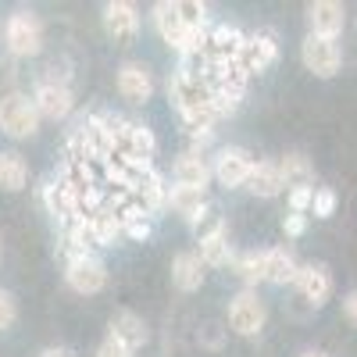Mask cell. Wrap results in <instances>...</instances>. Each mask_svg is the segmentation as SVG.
I'll use <instances>...</instances> for the list:
<instances>
[{"label": "cell", "instance_id": "obj_1", "mask_svg": "<svg viewBox=\"0 0 357 357\" xmlns=\"http://www.w3.org/2000/svg\"><path fill=\"white\" fill-rule=\"evenodd\" d=\"M168 100L183 114L186 129H215L218 118L211 111V89H207L200 75H190V72L168 75Z\"/></svg>", "mask_w": 357, "mask_h": 357}, {"label": "cell", "instance_id": "obj_2", "mask_svg": "<svg viewBox=\"0 0 357 357\" xmlns=\"http://www.w3.org/2000/svg\"><path fill=\"white\" fill-rule=\"evenodd\" d=\"M40 111L33 104V97L29 93H4L0 97V132L11 136V139H29L40 132Z\"/></svg>", "mask_w": 357, "mask_h": 357}, {"label": "cell", "instance_id": "obj_3", "mask_svg": "<svg viewBox=\"0 0 357 357\" xmlns=\"http://www.w3.org/2000/svg\"><path fill=\"white\" fill-rule=\"evenodd\" d=\"M225 318H229V329H232L236 336L250 340V336H261V333H264L268 307H264V301L257 296V289H240L236 296H229Z\"/></svg>", "mask_w": 357, "mask_h": 357}, {"label": "cell", "instance_id": "obj_4", "mask_svg": "<svg viewBox=\"0 0 357 357\" xmlns=\"http://www.w3.org/2000/svg\"><path fill=\"white\" fill-rule=\"evenodd\" d=\"M301 61L314 79H333L343 68V47L333 36H314L307 33L301 43Z\"/></svg>", "mask_w": 357, "mask_h": 357}, {"label": "cell", "instance_id": "obj_5", "mask_svg": "<svg viewBox=\"0 0 357 357\" xmlns=\"http://www.w3.org/2000/svg\"><path fill=\"white\" fill-rule=\"evenodd\" d=\"M4 43L15 57H36L43 50V22L33 11H15L4 25Z\"/></svg>", "mask_w": 357, "mask_h": 357}, {"label": "cell", "instance_id": "obj_6", "mask_svg": "<svg viewBox=\"0 0 357 357\" xmlns=\"http://www.w3.org/2000/svg\"><path fill=\"white\" fill-rule=\"evenodd\" d=\"M254 154L247 151V146H218V154L211 158V175L215 183L225 186V190H240L247 186V178L254 172Z\"/></svg>", "mask_w": 357, "mask_h": 357}, {"label": "cell", "instance_id": "obj_7", "mask_svg": "<svg viewBox=\"0 0 357 357\" xmlns=\"http://www.w3.org/2000/svg\"><path fill=\"white\" fill-rule=\"evenodd\" d=\"M65 282L82 293V296H97L107 286V264L97 254H82V257H68L65 264Z\"/></svg>", "mask_w": 357, "mask_h": 357}, {"label": "cell", "instance_id": "obj_8", "mask_svg": "<svg viewBox=\"0 0 357 357\" xmlns=\"http://www.w3.org/2000/svg\"><path fill=\"white\" fill-rule=\"evenodd\" d=\"M279 61V43H275V33H268V29H261V33L247 36V43L240 47V54H236V65L243 68V75H261L264 68H272Z\"/></svg>", "mask_w": 357, "mask_h": 357}, {"label": "cell", "instance_id": "obj_9", "mask_svg": "<svg viewBox=\"0 0 357 357\" xmlns=\"http://www.w3.org/2000/svg\"><path fill=\"white\" fill-rule=\"evenodd\" d=\"M104 33L118 43V47H132L139 36V11L129 0H111L104 4Z\"/></svg>", "mask_w": 357, "mask_h": 357}, {"label": "cell", "instance_id": "obj_10", "mask_svg": "<svg viewBox=\"0 0 357 357\" xmlns=\"http://www.w3.org/2000/svg\"><path fill=\"white\" fill-rule=\"evenodd\" d=\"M114 86H118V93H122V100H129L136 107H143L146 100L154 97V75H151V68H146L143 61H122L118 65Z\"/></svg>", "mask_w": 357, "mask_h": 357}, {"label": "cell", "instance_id": "obj_11", "mask_svg": "<svg viewBox=\"0 0 357 357\" xmlns=\"http://www.w3.org/2000/svg\"><path fill=\"white\" fill-rule=\"evenodd\" d=\"M33 104H36L40 118H50V122H65V118L75 111V93H72L65 82L43 79V82L36 86V93H33Z\"/></svg>", "mask_w": 357, "mask_h": 357}, {"label": "cell", "instance_id": "obj_12", "mask_svg": "<svg viewBox=\"0 0 357 357\" xmlns=\"http://www.w3.org/2000/svg\"><path fill=\"white\" fill-rule=\"evenodd\" d=\"M296 289H301V296L318 311L329 304V296H333V272H329V264H321V261H307L301 264V272H296Z\"/></svg>", "mask_w": 357, "mask_h": 357}, {"label": "cell", "instance_id": "obj_13", "mask_svg": "<svg viewBox=\"0 0 357 357\" xmlns=\"http://www.w3.org/2000/svg\"><path fill=\"white\" fill-rule=\"evenodd\" d=\"M107 336L114 340V343H122L126 350H143L146 347V340H151V333H146V321L136 314V311H129V307H118L114 314H111V321H107Z\"/></svg>", "mask_w": 357, "mask_h": 357}, {"label": "cell", "instance_id": "obj_14", "mask_svg": "<svg viewBox=\"0 0 357 357\" xmlns=\"http://www.w3.org/2000/svg\"><path fill=\"white\" fill-rule=\"evenodd\" d=\"M172 178H175V186H190V190H200L207 193V183H211V161H207L204 154H193V151H183L175 158L172 165Z\"/></svg>", "mask_w": 357, "mask_h": 357}, {"label": "cell", "instance_id": "obj_15", "mask_svg": "<svg viewBox=\"0 0 357 357\" xmlns=\"http://www.w3.org/2000/svg\"><path fill=\"white\" fill-rule=\"evenodd\" d=\"M307 25L314 36L340 40V33L347 29V8L336 0H314V4H307Z\"/></svg>", "mask_w": 357, "mask_h": 357}, {"label": "cell", "instance_id": "obj_16", "mask_svg": "<svg viewBox=\"0 0 357 357\" xmlns=\"http://www.w3.org/2000/svg\"><path fill=\"white\" fill-rule=\"evenodd\" d=\"M207 279V268L204 261L197 257V250H178L172 257V286L178 293H197Z\"/></svg>", "mask_w": 357, "mask_h": 357}, {"label": "cell", "instance_id": "obj_17", "mask_svg": "<svg viewBox=\"0 0 357 357\" xmlns=\"http://www.w3.org/2000/svg\"><path fill=\"white\" fill-rule=\"evenodd\" d=\"M296 272H301V261L293 257L289 247H268L264 250V282L272 286H293Z\"/></svg>", "mask_w": 357, "mask_h": 357}, {"label": "cell", "instance_id": "obj_18", "mask_svg": "<svg viewBox=\"0 0 357 357\" xmlns=\"http://www.w3.org/2000/svg\"><path fill=\"white\" fill-rule=\"evenodd\" d=\"M197 257L204 261V268H225L236 261L232 243H229V229H218L211 236H200L197 240Z\"/></svg>", "mask_w": 357, "mask_h": 357}, {"label": "cell", "instance_id": "obj_19", "mask_svg": "<svg viewBox=\"0 0 357 357\" xmlns=\"http://www.w3.org/2000/svg\"><path fill=\"white\" fill-rule=\"evenodd\" d=\"M279 175H282V186L286 190H301V186H314V165L307 154L301 151H289L279 158Z\"/></svg>", "mask_w": 357, "mask_h": 357}, {"label": "cell", "instance_id": "obj_20", "mask_svg": "<svg viewBox=\"0 0 357 357\" xmlns=\"http://www.w3.org/2000/svg\"><path fill=\"white\" fill-rule=\"evenodd\" d=\"M247 190L261 200H272L279 197L286 186H282V175H279V161H254V172L247 178Z\"/></svg>", "mask_w": 357, "mask_h": 357}, {"label": "cell", "instance_id": "obj_21", "mask_svg": "<svg viewBox=\"0 0 357 357\" xmlns=\"http://www.w3.org/2000/svg\"><path fill=\"white\" fill-rule=\"evenodd\" d=\"M89 225H93V240L97 247H114L118 236H122V218H118L114 204H100L93 215H89Z\"/></svg>", "mask_w": 357, "mask_h": 357}, {"label": "cell", "instance_id": "obj_22", "mask_svg": "<svg viewBox=\"0 0 357 357\" xmlns=\"http://www.w3.org/2000/svg\"><path fill=\"white\" fill-rule=\"evenodd\" d=\"M29 186V165L18 151L0 154V190L4 193H22Z\"/></svg>", "mask_w": 357, "mask_h": 357}, {"label": "cell", "instance_id": "obj_23", "mask_svg": "<svg viewBox=\"0 0 357 357\" xmlns=\"http://www.w3.org/2000/svg\"><path fill=\"white\" fill-rule=\"evenodd\" d=\"M207 204V193H200V190H190V186H168V200H165V207H172L175 215H183L186 222L200 211V207Z\"/></svg>", "mask_w": 357, "mask_h": 357}, {"label": "cell", "instance_id": "obj_24", "mask_svg": "<svg viewBox=\"0 0 357 357\" xmlns=\"http://www.w3.org/2000/svg\"><path fill=\"white\" fill-rule=\"evenodd\" d=\"M236 275L247 282V289H254L257 282H264V250H250V254H240L232 261Z\"/></svg>", "mask_w": 357, "mask_h": 357}, {"label": "cell", "instance_id": "obj_25", "mask_svg": "<svg viewBox=\"0 0 357 357\" xmlns=\"http://www.w3.org/2000/svg\"><path fill=\"white\" fill-rule=\"evenodd\" d=\"M190 229H193V236L200 240V236H211V232L225 229V222H222V215H218V207H215V204H204L200 211L190 218Z\"/></svg>", "mask_w": 357, "mask_h": 357}, {"label": "cell", "instance_id": "obj_26", "mask_svg": "<svg viewBox=\"0 0 357 357\" xmlns=\"http://www.w3.org/2000/svg\"><path fill=\"white\" fill-rule=\"evenodd\" d=\"M178 15H183L190 33H207V4H200V0H178Z\"/></svg>", "mask_w": 357, "mask_h": 357}, {"label": "cell", "instance_id": "obj_27", "mask_svg": "<svg viewBox=\"0 0 357 357\" xmlns=\"http://www.w3.org/2000/svg\"><path fill=\"white\" fill-rule=\"evenodd\" d=\"M336 207H340L336 190H329V186H318V190H314V200H311V215H314V218H333Z\"/></svg>", "mask_w": 357, "mask_h": 357}, {"label": "cell", "instance_id": "obj_28", "mask_svg": "<svg viewBox=\"0 0 357 357\" xmlns=\"http://www.w3.org/2000/svg\"><path fill=\"white\" fill-rule=\"evenodd\" d=\"M314 200V186H301V190H286V204L293 215H307Z\"/></svg>", "mask_w": 357, "mask_h": 357}, {"label": "cell", "instance_id": "obj_29", "mask_svg": "<svg viewBox=\"0 0 357 357\" xmlns=\"http://www.w3.org/2000/svg\"><path fill=\"white\" fill-rule=\"evenodd\" d=\"M15 321H18V301H15V293L0 289V333L11 329Z\"/></svg>", "mask_w": 357, "mask_h": 357}, {"label": "cell", "instance_id": "obj_30", "mask_svg": "<svg viewBox=\"0 0 357 357\" xmlns=\"http://www.w3.org/2000/svg\"><path fill=\"white\" fill-rule=\"evenodd\" d=\"M122 236H129V240L143 243L146 236H151V215H139V218H129V222H122Z\"/></svg>", "mask_w": 357, "mask_h": 357}, {"label": "cell", "instance_id": "obj_31", "mask_svg": "<svg viewBox=\"0 0 357 357\" xmlns=\"http://www.w3.org/2000/svg\"><path fill=\"white\" fill-rule=\"evenodd\" d=\"M282 232L289 236V240L304 236V232H307V215H293V211H289V215L282 218Z\"/></svg>", "mask_w": 357, "mask_h": 357}, {"label": "cell", "instance_id": "obj_32", "mask_svg": "<svg viewBox=\"0 0 357 357\" xmlns=\"http://www.w3.org/2000/svg\"><path fill=\"white\" fill-rule=\"evenodd\" d=\"M97 357H136V354H132V350H126L122 343H114V340L107 336V340L97 347Z\"/></svg>", "mask_w": 357, "mask_h": 357}, {"label": "cell", "instance_id": "obj_33", "mask_svg": "<svg viewBox=\"0 0 357 357\" xmlns=\"http://www.w3.org/2000/svg\"><path fill=\"white\" fill-rule=\"evenodd\" d=\"M343 318L357 329V289H350V293L343 296Z\"/></svg>", "mask_w": 357, "mask_h": 357}, {"label": "cell", "instance_id": "obj_34", "mask_svg": "<svg viewBox=\"0 0 357 357\" xmlns=\"http://www.w3.org/2000/svg\"><path fill=\"white\" fill-rule=\"evenodd\" d=\"M40 357H75V354H72L68 347H47V350H43Z\"/></svg>", "mask_w": 357, "mask_h": 357}, {"label": "cell", "instance_id": "obj_35", "mask_svg": "<svg viewBox=\"0 0 357 357\" xmlns=\"http://www.w3.org/2000/svg\"><path fill=\"white\" fill-rule=\"evenodd\" d=\"M301 357H329V354H321V350H304Z\"/></svg>", "mask_w": 357, "mask_h": 357}, {"label": "cell", "instance_id": "obj_36", "mask_svg": "<svg viewBox=\"0 0 357 357\" xmlns=\"http://www.w3.org/2000/svg\"><path fill=\"white\" fill-rule=\"evenodd\" d=\"M0 261H4V240H0Z\"/></svg>", "mask_w": 357, "mask_h": 357}]
</instances>
